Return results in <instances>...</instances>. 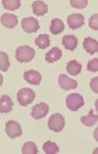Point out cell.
Segmentation results:
<instances>
[{
  "instance_id": "29",
  "label": "cell",
  "mask_w": 98,
  "mask_h": 154,
  "mask_svg": "<svg viewBox=\"0 0 98 154\" xmlns=\"http://www.w3.org/2000/svg\"><path fill=\"white\" fill-rule=\"evenodd\" d=\"M94 137L96 141L98 142V126L95 128L94 132Z\"/></svg>"
},
{
  "instance_id": "28",
  "label": "cell",
  "mask_w": 98,
  "mask_h": 154,
  "mask_svg": "<svg viewBox=\"0 0 98 154\" xmlns=\"http://www.w3.org/2000/svg\"><path fill=\"white\" fill-rule=\"evenodd\" d=\"M90 87H91L93 92L98 94V76L94 77L91 79V83H90Z\"/></svg>"
},
{
  "instance_id": "10",
  "label": "cell",
  "mask_w": 98,
  "mask_h": 154,
  "mask_svg": "<svg viewBox=\"0 0 98 154\" xmlns=\"http://www.w3.org/2000/svg\"><path fill=\"white\" fill-rule=\"evenodd\" d=\"M23 78L26 82L32 85H39L42 81V75L36 70H29L25 72Z\"/></svg>"
},
{
  "instance_id": "19",
  "label": "cell",
  "mask_w": 98,
  "mask_h": 154,
  "mask_svg": "<svg viewBox=\"0 0 98 154\" xmlns=\"http://www.w3.org/2000/svg\"><path fill=\"white\" fill-rule=\"evenodd\" d=\"M64 30V23L60 19L52 20L51 26H50V31L53 34H59L63 32Z\"/></svg>"
},
{
  "instance_id": "17",
  "label": "cell",
  "mask_w": 98,
  "mask_h": 154,
  "mask_svg": "<svg viewBox=\"0 0 98 154\" xmlns=\"http://www.w3.org/2000/svg\"><path fill=\"white\" fill-rule=\"evenodd\" d=\"M82 70V65L76 60H72L67 63V72L70 75L76 76L80 73Z\"/></svg>"
},
{
  "instance_id": "21",
  "label": "cell",
  "mask_w": 98,
  "mask_h": 154,
  "mask_svg": "<svg viewBox=\"0 0 98 154\" xmlns=\"http://www.w3.org/2000/svg\"><path fill=\"white\" fill-rule=\"evenodd\" d=\"M43 149L46 154H56L59 151V146L56 145V143L51 141L46 142L43 144Z\"/></svg>"
},
{
  "instance_id": "6",
  "label": "cell",
  "mask_w": 98,
  "mask_h": 154,
  "mask_svg": "<svg viewBox=\"0 0 98 154\" xmlns=\"http://www.w3.org/2000/svg\"><path fill=\"white\" fill-rule=\"evenodd\" d=\"M21 24H22L23 30L28 34L36 32L37 30L39 29V22L36 18L33 17L23 18L22 20Z\"/></svg>"
},
{
  "instance_id": "22",
  "label": "cell",
  "mask_w": 98,
  "mask_h": 154,
  "mask_svg": "<svg viewBox=\"0 0 98 154\" xmlns=\"http://www.w3.org/2000/svg\"><path fill=\"white\" fill-rule=\"evenodd\" d=\"M22 154H37L38 149L36 145L33 142H27L24 143L22 147Z\"/></svg>"
},
{
  "instance_id": "13",
  "label": "cell",
  "mask_w": 98,
  "mask_h": 154,
  "mask_svg": "<svg viewBox=\"0 0 98 154\" xmlns=\"http://www.w3.org/2000/svg\"><path fill=\"white\" fill-rule=\"evenodd\" d=\"M62 57V51L59 48H53L45 55V60L48 63H53L59 60Z\"/></svg>"
},
{
  "instance_id": "20",
  "label": "cell",
  "mask_w": 98,
  "mask_h": 154,
  "mask_svg": "<svg viewBox=\"0 0 98 154\" xmlns=\"http://www.w3.org/2000/svg\"><path fill=\"white\" fill-rule=\"evenodd\" d=\"M35 44L40 49H45L50 45V37L48 34H40L36 38Z\"/></svg>"
},
{
  "instance_id": "12",
  "label": "cell",
  "mask_w": 98,
  "mask_h": 154,
  "mask_svg": "<svg viewBox=\"0 0 98 154\" xmlns=\"http://www.w3.org/2000/svg\"><path fill=\"white\" fill-rule=\"evenodd\" d=\"M83 46L87 52L91 55H94L96 52H98V42L94 38L90 37L85 38L83 41Z\"/></svg>"
},
{
  "instance_id": "16",
  "label": "cell",
  "mask_w": 98,
  "mask_h": 154,
  "mask_svg": "<svg viewBox=\"0 0 98 154\" xmlns=\"http://www.w3.org/2000/svg\"><path fill=\"white\" fill-rule=\"evenodd\" d=\"M62 43L65 48L70 51H74L77 46L78 39L74 35H65L63 36Z\"/></svg>"
},
{
  "instance_id": "18",
  "label": "cell",
  "mask_w": 98,
  "mask_h": 154,
  "mask_svg": "<svg viewBox=\"0 0 98 154\" xmlns=\"http://www.w3.org/2000/svg\"><path fill=\"white\" fill-rule=\"evenodd\" d=\"M80 121L83 123V125H84L87 127H92L98 122V115H95L94 110L91 109L87 116L82 117L80 119Z\"/></svg>"
},
{
  "instance_id": "7",
  "label": "cell",
  "mask_w": 98,
  "mask_h": 154,
  "mask_svg": "<svg viewBox=\"0 0 98 154\" xmlns=\"http://www.w3.org/2000/svg\"><path fill=\"white\" fill-rule=\"evenodd\" d=\"M49 112V106L47 103L42 102V103H37L32 108L31 115L33 119L39 120L43 119L47 115Z\"/></svg>"
},
{
  "instance_id": "30",
  "label": "cell",
  "mask_w": 98,
  "mask_h": 154,
  "mask_svg": "<svg viewBox=\"0 0 98 154\" xmlns=\"http://www.w3.org/2000/svg\"><path fill=\"white\" fill-rule=\"evenodd\" d=\"M95 107H96V109L98 112V99L96 101H95Z\"/></svg>"
},
{
  "instance_id": "11",
  "label": "cell",
  "mask_w": 98,
  "mask_h": 154,
  "mask_svg": "<svg viewBox=\"0 0 98 154\" xmlns=\"http://www.w3.org/2000/svg\"><path fill=\"white\" fill-rule=\"evenodd\" d=\"M1 23L2 26L8 29L14 28L18 24L17 17L11 13H4L1 17Z\"/></svg>"
},
{
  "instance_id": "15",
  "label": "cell",
  "mask_w": 98,
  "mask_h": 154,
  "mask_svg": "<svg viewBox=\"0 0 98 154\" xmlns=\"http://www.w3.org/2000/svg\"><path fill=\"white\" fill-rule=\"evenodd\" d=\"M32 8L36 16H43L48 12V6L43 1H35L32 4Z\"/></svg>"
},
{
  "instance_id": "3",
  "label": "cell",
  "mask_w": 98,
  "mask_h": 154,
  "mask_svg": "<svg viewBox=\"0 0 98 154\" xmlns=\"http://www.w3.org/2000/svg\"><path fill=\"white\" fill-rule=\"evenodd\" d=\"M66 105L70 111H76L84 105V100L80 94H71L66 99Z\"/></svg>"
},
{
  "instance_id": "9",
  "label": "cell",
  "mask_w": 98,
  "mask_h": 154,
  "mask_svg": "<svg viewBox=\"0 0 98 154\" xmlns=\"http://www.w3.org/2000/svg\"><path fill=\"white\" fill-rule=\"evenodd\" d=\"M67 24L73 30L80 28L84 24V17L80 13H73L67 17Z\"/></svg>"
},
{
  "instance_id": "4",
  "label": "cell",
  "mask_w": 98,
  "mask_h": 154,
  "mask_svg": "<svg viewBox=\"0 0 98 154\" xmlns=\"http://www.w3.org/2000/svg\"><path fill=\"white\" fill-rule=\"evenodd\" d=\"M65 126V119L61 114H54L48 120V128L54 132H59Z\"/></svg>"
},
{
  "instance_id": "2",
  "label": "cell",
  "mask_w": 98,
  "mask_h": 154,
  "mask_svg": "<svg viewBox=\"0 0 98 154\" xmlns=\"http://www.w3.org/2000/svg\"><path fill=\"white\" fill-rule=\"evenodd\" d=\"M36 93L30 88H22L17 93V100L21 106H27L33 101Z\"/></svg>"
},
{
  "instance_id": "25",
  "label": "cell",
  "mask_w": 98,
  "mask_h": 154,
  "mask_svg": "<svg viewBox=\"0 0 98 154\" xmlns=\"http://www.w3.org/2000/svg\"><path fill=\"white\" fill-rule=\"evenodd\" d=\"M71 5L76 9H84L88 5L87 0H71Z\"/></svg>"
},
{
  "instance_id": "27",
  "label": "cell",
  "mask_w": 98,
  "mask_h": 154,
  "mask_svg": "<svg viewBox=\"0 0 98 154\" xmlns=\"http://www.w3.org/2000/svg\"><path fill=\"white\" fill-rule=\"evenodd\" d=\"M87 70L93 72H98V58H94V59H92V60L88 62Z\"/></svg>"
},
{
  "instance_id": "24",
  "label": "cell",
  "mask_w": 98,
  "mask_h": 154,
  "mask_svg": "<svg viewBox=\"0 0 98 154\" xmlns=\"http://www.w3.org/2000/svg\"><path fill=\"white\" fill-rule=\"evenodd\" d=\"M10 63H9V57L7 54L3 51L0 52V69L3 72H6L9 69Z\"/></svg>"
},
{
  "instance_id": "1",
  "label": "cell",
  "mask_w": 98,
  "mask_h": 154,
  "mask_svg": "<svg viewBox=\"0 0 98 154\" xmlns=\"http://www.w3.org/2000/svg\"><path fill=\"white\" fill-rule=\"evenodd\" d=\"M35 50L27 45L20 46L16 51V58L21 63L31 62L35 57Z\"/></svg>"
},
{
  "instance_id": "23",
  "label": "cell",
  "mask_w": 98,
  "mask_h": 154,
  "mask_svg": "<svg viewBox=\"0 0 98 154\" xmlns=\"http://www.w3.org/2000/svg\"><path fill=\"white\" fill-rule=\"evenodd\" d=\"M2 6L8 10H16L20 7L21 2L19 0H2Z\"/></svg>"
},
{
  "instance_id": "5",
  "label": "cell",
  "mask_w": 98,
  "mask_h": 154,
  "mask_svg": "<svg viewBox=\"0 0 98 154\" xmlns=\"http://www.w3.org/2000/svg\"><path fill=\"white\" fill-rule=\"evenodd\" d=\"M6 135L11 139H16L21 136L22 134V128L20 125L16 121H9L6 124Z\"/></svg>"
},
{
  "instance_id": "8",
  "label": "cell",
  "mask_w": 98,
  "mask_h": 154,
  "mask_svg": "<svg viewBox=\"0 0 98 154\" xmlns=\"http://www.w3.org/2000/svg\"><path fill=\"white\" fill-rule=\"evenodd\" d=\"M58 83H59L60 88L64 90L76 89L78 86V83L76 80L69 78L66 74L59 75V78H58Z\"/></svg>"
},
{
  "instance_id": "14",
  "label": "cell",
  "mask_w": 98,
  "mask_h": 154,
  "mask_svg": "<svg viewBox=\"0 0 98 154\" xmlns=\"http://www.w3.org/2000/svg\"><path fill=\"white\" fill-rule=\"evenodd\" d=\"M13 102L8 95L4 94L0 100V113H9L13 110Z\"/></svg>"
},
{
  "instance_id": "26",
  "label": "cell",
  "mask_w": 98,
  "mask_h": 154,
  "mask_svg": "<svg viewBox=\"0 0 98 154\" xmlns=\"http://www.w3.org/2000/svg\"><path fill=\"white\" fill-rule=\"evenodd\" d=\"M89 26L94 30H98V13H95L89 19Z\"/></svg>"
},
{
  "instance_id": "31",
  "label": "cell",
  "mask_w": 98,
  "mask_h": 154,
  "mask_svg": "<svg viewBox=\"0 0 98 154\" xmlns=\"http://www.w3.org/2000/svg\"><path fill=\"white\" fill-rule=\"evenodd\" d=\"M93 153H94V154H98V148L95 149L94 150V152H93Z\"/></svg>"
}]
</instances>
